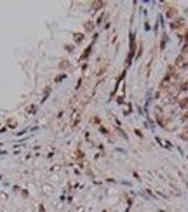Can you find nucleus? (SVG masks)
<instances>
[{
    "label": "nucleus",
    "mask_w": 188,
    "mask_h": 212,
    "mask_svg": "<svg viewBox=\"0 0 188 212\" xmlns=\"http://www.w3.org/2000/svg\"><path fill=\"white\" fill-rule=\"evenodd\" d=\"M180 92H188V80L180 84Z\"/></svg>",
    "instance_id": "4"
},
{
    "label": "nucleus",
    "mask_w": 188,
    "mask_h": 212,
    "mask_svg": "<svg viewBox=\"0 0 188 212\" xmlns=\"http://www.w3.org/2000/svg\"><path fill=\"white\" fill-rule=\"evenodd\" d=\"M178 106H180L183 111H188V96H187V97H181V99H180Z\"/></svg>",
    "instance_id": "3"
},
{
    "label": "nucleus",
    "mask_w": 188,
    "mask_h": 212,
    "mask_svg": "<svg viewBox=\"0 0 188 212\" xmlns=\"http://www.w3.org/2000/svg\"><path fill=\"white\" fill-rule=\"evenodd\" d=\"M185 134H187V136H188V127H187V129H185Z\"/></svg>",
    "instance_id": "14"
},
{
    "label": "nucleus",
    "mask_w": 188,
    "mask_h": 212,
    "mask_svg": "<svg viewBox=\"0 0 188 212\" xmlns=\"http://www.w3.org/2000/svg\"><path fill=\"white\" fill-rule=\"evenodd\" d=\"M63 78H65V75H58V77H56V82H61Z\"/></svg>",
    "instance_id": "11"
},
{
    "label": "nucleus",
    "mask_w": 188,
    "mask_h": 212,
    "mask_svg": "<svg viewBox=\"0 0 188 212\" xmlns=\"http://www.w3.org/2000/svg\"><path fill=\"white\" fill-rule=\"evenodd\" d=\"M185 26V19L183 17H180V19H174L173 23H171V28H174V30H178V28H183Z\"/></svg>",
    "instance_id": "1"
},
{
    "label": "nucleus",
    "mask_w": 188,
    "mask_h": 212,
    "mask_svg": "<svg viewBox=\"0 0 188 212\" xmlns=\"http://www.w3.org/2000/svg\"><path fill=\"white\" fill-rule=\"evenodd\" d=\"M68 64H70V63H68V61H63V63H61V64H59V66H61V68H68Z\"/></svg>",
    "instance_id": "10"
},
{
    "label": "nucleus",
    "mask_w": 188,
    "mask_h": 212,
    "mask_svg": "<svg viewBox=\"0 0 188 212\" xmlns=\"http://www.w3.org/2000/svg\"><path fill=\"white\" fill-rule=\"evenodd\" d=\"M166 16H167L169 19H174V17L178 16V9H176V7H169V9L166 10Z\"/></svg>",
    "instance_id": "2"
},
{
    "label": "nucleus",
    "mask_w": 188,
    "mask_h": 212,
    "mask_svg": "<svg viewBox=\"0 0 188 212\" xmlns=\"http://www.w3.org/2000/svg\"><path fill=\"white\" fill-rule=\"evenodd\" d=\"M181 122H185V124H188V111H185V113L181 115Z\"/></svg>",
    "instance_id": "7"
},
{
    "label": "nucleus",
    "mask_w": 188,
    "mask_h": 212,
    "mask_svg": "<svg viewBox=\"0 0 188 212\" xmlns=\"http://www.w3.org/2000/svg\"><path fill=\"white\" fill-rule=\"evenodd\" d=\"M103 5H105V3H103V2H94V3H92V7H94V9H92V10H96V9H98V7H103Z\"/></svg>",
    "instance_id": "6"
},
{
    "label": "nucleus",
    "mask_w": 188,
    "mask_h": 212,
    "mask_svg": "<svg viewBox=\"0 0 188 212\" xmlns=\"http://www.w3.org/2000/svg\"><path fill=\"white\" fill-rule=\"evenodd\" d=\"M89 52H91V47H89V49H87V50H85V52H84V54H82V59H85V57H87V56H89Z\"/></svg>",
    "instance_id": "9"
},
{
    "label": "nucleus",
    "mask_w": 188,
    "mask_h": 212,
    "mask_svg": "<svg viewBox=\"0 0 188 212\" xmlns=\"http://www.w3.org/2000/svg\"><path fill=\"white\" fill-rule=\"evenodd\" d=\"M181 52H183V54H188V44L183 47V50H181Z\"/></svg>",
    "instance_id": "12"
},
{
    "label": "nucleus",
    "mask_w": 188,
    "mask_h": 212,
    "mask_svg": "<svg viewBox=\"0 0 188 212\" xmlns=\"http://www.w3.org/2000/svg\"><path fill=\"white\" fill-rule=\"evenodd\" d=\"M183 40H185V42H187V44H188V31H187V33H185V35H183Z\"/></svg>",
    "instance_id": "13"
},
{
    "label": "nucleus",
    "mask_w": 188,
    "mask_h": 212,
    "mask_svg": "<svg viewBox=\"0 0 188 212\" xmlns=\"http://www.w3.org/2000/svg\"><path fill=\"white\" fill-rule=\"evenodd\" d=\"M73 40H75L77 44H80V42L84 40V35H82V33H75V35H73Z\"/></svg>",
    "instance_id": "5"
},
{
    "label": "nucleus",
    "mask_w": 188,
    "mask_h": 212,
    "mask_svg": "<svg viewBox=\"0 0 188 212\" xmlns=\"http://www.w3.org/2000/svg\"><path fill=\"white\" fill-rule=\"evenodd\" d=\"M92 28H94V23H91V21H89V23H85V30H89V31H91Z\"/></svg>",
    "instance_id": "8"
}]
</instances>
